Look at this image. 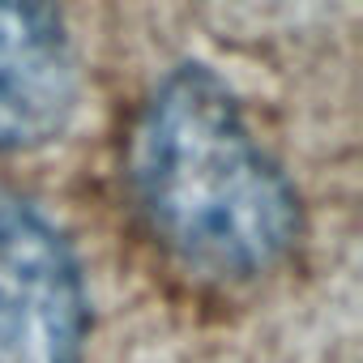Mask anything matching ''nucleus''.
Instances as JSON below:
<instances>
[{"label":"nucleus","mask_w":363,"mask_h":363,"mask_svg":"<svg viewBox=\"0 0 363 363\" xmlns=\"http://www.w3.org/2000/svg\"><path fill=\"white\" fill-rule=\"evenodd\" d=\"M128 184L150 235L223 282L274 269L299 227L291 179L201 65L175 69L145 99L128 137Z\"/></svg>","instance_id":"1"},{"label":"nucleus","mask_w":363,"mask_h":363,"mask_svg":"<svg viewBox=\"0 0 363 363\" xmlns=\"http://www.w3.org/2000/svg\"><path fill=\"white\" fill-rule=\"evenodd\" d=\"M86 291L65 235L0 193V363H82Z\"/></svg>","instance_id":"2"},{"label":"nucleus","mask_w":363,"mask_h":363,"mask_svg":"<svg viewBox=\"0 0 363 363\" xmlns=\"http://www.w3.org/2000/svg\"><path fill=\"white\" fill-rule=\"evenodd\" d=\"M77 103V65L52 0H0V154L52 141Z\"/></svg>","instance_id":"3"}]
</instances>
